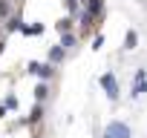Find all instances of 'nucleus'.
I'll list each match as a JSON object with an SVG mask.
<instances>
[{"mask_svg":"<svg viewBox=\"0 0 147 138\" xmlns=\"http://www.w3.org/2000/svg\"><path fill=\"white\" fill-rule=\"evenodd\" d=\"M104 138H130V129H127V124H121V121H113V124L107 127Z\"/></svg>","mask_w":147,"mask_h":138,"instance_id":"1","label":"nucleus"},{"mask_svg":"<svg viewBox=\"0 0 147 138\" xmlns=\"http://www.w3.org/2000/svg\"><path fill=\"white\" fill-rule=\"evenodd\" d=\"M101 84H104V89H107L110 98H118V86H115V78H113V75H104Z\"/></svg>","mask_w":147,"mask_h":138,"instance_id":"2","label":"nucleus"},{"mask_svg":"<svg viewBox=\"0 0 147 138\" xmlns=\"http://www.w3.org/2000/svg\"><path fill=\"white\" fill-rule=\"evenodd\" d=\"M136 43H138V35H136V32H127V40H124V46H127V49H136Z\"/></svg>","mask_w":147,"mask_h":138,"instance_id":"3","label":"nucleus"}]
</instances>
